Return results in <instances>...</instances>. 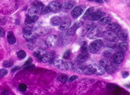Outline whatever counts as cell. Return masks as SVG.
Wrapping results in <instances>:
<instances>
[{
    "mask_svg": "<svg viewBox=\"0 0 130 95\" xmlns=\"http://www.w3.org/2000/svg\"><path fill=\"white\" fill-rule=\"evenodd\" d=\"M34 57L36 58V59H37L38 61H41V58L42 57H43V55H41L40 53H39L36 52H34Z\"/></svg>",
    "mask_w": 130,
    "mask_h": 95,
    "instance_id": "cell-38",
    "label": "cell"
},
{
    "mask_svg": "<svg viewBox=\"0 0 130 95\" xmlns=\"http://www.w3.org/2000/svg\"><path fill=\"white\" fill-rule=\"evenodd\" d=\"M105 15V13L101 11H97L93 12L88 15L87 18L91 21H97Z\"/></svg>",
    "mask_w": 130,
    "mask_h": 95,
    "instance_id": "cell-9",
    "label": "cell"
},
{
    "mask_svg": "<svg viewBox=\"0 0 130 95\" xmlns=\"http://www.w3.org/2000/svg\"><path fill=\"white\" fill-rule=\"evenodd\" d=\"M94 8L93 7H89V8H88V10L86 11V12H85V13H84V18H86V17L87 18L89 15H90V13L94 11Z\"/></svg>",
    "mask_w": 130,
    "mask_h": 95,
    "instance_id": "cell-36",
    "label": "cell"
},
{
    "mask_svg": "<svg viewBox=\"0 0 130 95\" xmlns=\"http://www.w3.org/2000/svg\"><path fill=\"white\" fill-rule=\"evenodd\" d=\"M17 55L20 59H24L26 56V53L24 50H20L17 53Z\"/></svg>",
    "mask_w": 130,
    "mask_h": 95,
    "instance_id": "cell-30",
    "label": "cell"
},
{
    "mask_svg": "<svg viewBox=\"0 0 130 95\" xmlns=\"http://www.w3.org/2000/svg\"><path fill=\"white\" fill-rule=\"evenodd\" d=\"M70 55V50H67V51L64 53L63 54V58L65 59H69Z\"/></svg>",
    "mask_w": 130,
    "mask_h": 95,
    "instance_id": "cell-40",
    "label": "cell"
},
{
    "mask_svg": "<svg viewBox=\"0 0 130 95\" xmlns=\"http://www.w3.org/2000/svg\"><path fill=\"white\" fill-rule=\"evenodd\" d=\"M38 16H31L28 15L26 18V20H25V24L27 26H31L32 24L35 23L38 20Z\"/></svg>",
    "mask_w": 130,
    "mask_h": 95,
    "instance_id": "cell-14",
    "label": "cell"
},
{
    "mask_svg": "<svg viewBox=\"0 0 130 95\" xmlns=\"http://www.w3.org/2000/svg\"><path fill=\"white\" fill-rule=\"evenodd\" d=\"M113 60L116 63L120 64L123 62L124 60V55L122 52H117L113 56Z\"/></svg>",
    "mask_w": 130,
    "mask_h": 95,
    "instance_id": "cell-12",
    "label": "cell"
},
{
    "mask_svg": "<svg viewBox=\"0 0 130 95\" xmlns=\"http://www.w3.org/2000/svg\"><path fill=\"white\" fill-rule=\"evenodd\" d=\"M82 52L87 53L88 52V44L86 41H84L82 46Z\"/></svg>",
    "mask_w": 130,
    "mask_h": 95,
    "instance_id": "cell-35",
    "label": "cell"
},
{
    "mask_svg": "<svg viewBox=\"0 0 130 95\" xmlns=\"http://www.w3.org/2000/svg\"><path fill=\"white\" fill-rule=\"evenodd\" d=\"M74 5L75 1H72V0H69V1H67L66 2H65L64 3L63 2V6L64 8V9L69 10L73 8V7L74 6Z\"/></svg>",
    "mask_w": 130,
    "mask_h": 95,
    "instance_id": "cell-21",
    "label": "cell"
},
{
    "mask_svg": "<svg viewBox=\"0 0 130 95\" xmlns=\"http://www.w3.org/2000/svg\"><path fill=\"white\" fill-rule=\"evenodd\" d=\"M107 30L111 31L115 33H117L118 31L121 30V27L117 23H112L108 24V26H107Z\"/></svg>",
    "mask_w": 130,
    "mask_h": 95,
    "instance_id": "cell-13",
    "label": "cell"
},
{
    "mask_svg": "<svg viewBox=\"0 0 130 95\" xmlns=\"http://www.w3.org/2000/svg\"><path fill=\"white\" fill-rule=\"evenodd\" d=\"M77 78H78V76H77V75H72V76H71L69 78L68 82H73V81H74L76 79H77Z\"/></svg>",
    "mask_w": 130,
    "mask_h": 95,
    "instance_id": "cell-42",
    "label": "cell"
},
{
    "mask_svg": "<svg viewBox=\"0 0 130 95\" xmlns=\"http://www.w3.org/2000/svg\"><path fill=\"white\" fill-rule=\"evenodd\" d=\"M32 30V27L31 26H27V25H26V26L24 28L23 30H22V33H23V34L24 33H26L31 31Z\"/></svg>",
    "mask_w": 130,
    "mask_h": 95,
    "instance_id": "cell-39",
    "label": "cell"
},
{
    "mask_svg": "<svg viewBox=\"0 0 130 95\" xmlns=\"http://www.w3.org/2000/svg\"><path fill=\"white\" fill-rule=\"evenodd\" d=\"M19 89L21 92H25L27 89V86L24 83L20 84L19 86Z\"/></svg>",
    "mask_w": 130,
    "mask_h": 95,
    "instance_id": "cell-37",
    "label": "cell"
},
{
    "mask_svg": "<svg viewBox=\"0 0 130 95\" xmlns=\"http://www.w3.org/2000/svg\"><path fill=\"white\" fill-rule=\"evenodd\" d=\"M88 55L87 53H82L78 56L77 60L79 62L83 63L88 59Z\"/></svg>",
    "mask_w": 130,
    "mask_h": 95,
    "instance_id": "cell-25",
    "label": "cell"
},
{
    "mask_svg": "<svg viewBox=\"0 0 130 95\" xmlns=\"http://www.w3.org/2000/svg\"><path fill=\"white\" fill-rule=\"evenodd\" d=\"M63 21V20L59 16L52 17L50 19V23L53 26H58L60 25Z\"/></svg>",
    "mask_w": 130,
    "mask_h": 95,
    "instance_id": "cell-18",
    "label": "cell"
},
{
    "mask_svg": "<svg viewBox=\"0 0 130 95\" xmlns=\"http://www.w3.org/2000/svg\"><path fill=\"white\" fill-rule=\"evenodd\" d=\"M8 73V71L5 68L0 69V78H2L6 76Z\"/></svg>",
    "mask_w": 130,
    "mask_h": 95,
    "instance_id": "cell-34",
    "label": "cell"
},
{
    "mask_svg": "<svg viewBox=\"0 0 130 95\" xmlns=\"http://www.w3.org/2000/svg\"><path fill=\"white\" fill-rule=\"evenodd\" d=\"M100 64L102 66L108 74H113L116 69L113 64L107 59H102L100 61Z\"/></svg>",
    "mask_w": 130,
    "mask_h": 95,
    "instance_id": "cell-1",
    "label": "cell"
},
{
    "mask_svg": "<svg viewBox=\"0 0 130 95\" xmlns=\"http://www.w3.org/2000/svg\"><path fill=\"white\" fill-rule=\"evenodd\" d=\"M128 75H129V73H128V72L125 71V72H123L122 73V77H123V78H127V77L128 76Z\"/></svg>",
    "mask_w": 130,
    "mask_h": 95,
    "instance_id": "cell-45",
    "label": "cell"
},
{
    "mask_svg": "<svg viewBox=\"0 0 130 95\" xmlns=\"http://www.w3.org/2000/svg\"><path fill=\"white\" fill-rule=\"evenodd\" d=\"M52 28L49 26L40 27H38L35 30V33L38 36H46L52 33Z\"/></svg>",
    "mask_w": 130,
    "mask_h": 95,
    "instance_id": "cell-8",
    "label": "cell"
},
{
    "mask_svg": "<svg viewBox=\"0 0 130 95\" xmlns=\"http://www.w3.org/2000/svg\"><path fill=\"white\" fill-rule=\"evenodd\" d=\"M83 25V22L82 21H78L76 22L71 27L68 28L67 29V31L66 33V35L67 36L69 37V36H73L75 35V34L77 31L78 29H79L80 27H81Z\"/></svg>",
    "mask_w": 130,
    "mask_h": 95,
    "instance_id": "cell-5",
    "label": "cell"
},
{
    "mask_svg": "<svg viewBox=\"0 0 130 95\" xmlns=\"http://www.w3.org/2000/svg\"><path fill=\"white\" fill-rule=\"evenodd\" d=\"M103 33L102 29L100 27H95L94 29H93L90 31L88 33L87 35L88 38L90 39H95L98 38H100L102 36Z\"/></svg>",
    "mask_w": 130,
    "mask_h": 95,
    "instance_id": "cell-6",
    "label": "cell"
},
{
    "mask_svg": "<svg viewBox=\"0 0 130 95\" xmlns=\"http://www.w3.org/2000/svg\"><path fill=\"white\" fill-rule=\"evenodd\" d=\"M102 36H103V38L106 39V40L109 42H112V43L117 42L119 40V39H118L116 34L109 30H107L103 32Z\"/></svg>",
    "mask_w": 130,
    "mask_h": 95,
    "instance_id": "cell-4",
    "label": "cell"
},
{
    "mask_svg": "<svg viewBox=\"0 0 130 95\" xmlns=\"http://www.w3.org/2000/svg\"><path fill=\"white\" fill-rule=\"evenodd\" d=\"M93 1L97 3H99V4H103L104 3L103 0H93Z\"/></svg>",
    "mask_w": 130,
    "mask_h": 95,
    "instance_id": "cell-46",
    "label": "cell"
},
{
    "mask_svg": "<svg viewBox=\"0 0 130 95\" xmlns=\"http://www.w3.org/2000/svg\"><path fill=\"white\" fill-rule=\"evenodd\" d=\"M63 1L61 0H55L50 2L47 7H49L51 11L54 12H57L60 10L61 7H63Z\"/></svg>",
    "mask_w": 130,
    "mask_h": 95,
    "instance_id": "cell-3",
    "label": "cell"
},
{
    "mask_svg": "<svg viewBox=\"0 0 130 95\" xmlns=\"http://www.w3.org/2000/svg\"><path fill=\"white\" fill-rule=\"evenodd\" d=\"M24 67H25L24 68H25V69H30V68H34V67H35V66L34 64H29V65H27V66H24Z\"/></svg>",
    "mask_w": 130,
    "mask_h": 95,
    "instance_id": "cell-44",
    "label": "cell"
},
{
    "mask_svg": "<svg viewBox=\"0 0 130 95\" xmlns=\"http://www.w3.org/2000/svg\"><path fill=\"white\" fill-rule=\"evenodd\" d=\"M32 62V59L31 58H29V59H28V60L26 61V63H25L24 64V66H27V65H29V64H31Z\"/></svg>",
    "mask_w": 130,
    "mask_h": 95,
    "instance_id": "cell-43",
    "label": "cell"
},
{
    "mask_svg": "<svg viewBox=\"0 0 130 95\" xmlns=\"http://www.w3.org/2000/svg\"><path fill=\"white\" fill-rule=\"evenodd\" d=\"M71 20L69 19H66L64 21H62L61 24L60 25V27H59V29H60L62 31H64L67 30L68 28L71 25Z\"/></svg>",
    "mask_w": 130,
    "mask_h": 95,
    "instance_id": "cell-16",
    "label": "cell"
},
{
    "mask_svg": "<svg viewBox=\"0 0 130 95\" xmlns=\"http://www.w3.org/2000/svg\"><path fill=\"white\" fill-rule=\"evenodd\" d=\"M53 59V55L52 53H45V54L43 55L41 58V61L44 63H49L52 61Z\"/></svg>",
    "mask_w": 130,
    "mask_h": 95,
    "instance_id": "cell-17",
    "label": "cell"
},
{
    "mask_svg": "<svg viewBox=\"0 0 130 95\" xmlns=\"http://www.w3.org/2000/svg\"><path fill=\"white\" fill-rule=\"evenodd\" d=\"M117 36L119 39L121 40L125 41L127 39V33L125 30H120L116 33Z\"/></svg>",
    "mask_w": 130,
    "mask_h": 95,
    "instance_id": "cell-20",
    "label": "cell"
},
{
    "mask_svg": "<svg viewBox=\"0 0 130 95\" xmlns=\"http://www.w3.org/2000/svg\"><path fill=\"white\" fill-rule=\"evenodd\" d=\"M23 36L25 40L28 41H30L35 40L36 38H38V35L36 34L35 32H33L32 31H31L24 33Z\"/></svg>",
    "mask_w": 130,
    "mask_h": 95,
    "instance_id": "cell-11",
    "label": "cell"
},
{
    "mask_svg": "<svg viewBox=\"0 0 130 95\" xmlns=\"http://www.w3.org/2000/svg\"><path fill=\"white\" fill-rule=\"evenodd\" d=\"M103 42L100 39L95 40L89 45V46L88 48V50L92 53V54H95L97 53L99 50H100L101 47L103 46Z\"/></svg>",
    "mask_w": 130,
    "mask_h": 95,
    "instance_id": "cell-2",
    "label": "cell"
},
{
    "mask_svg": "<svg viewBox=\"0 0 130 95\" xmlns=\"http://www.w3.org/2000/svg\"><path fill=\"white\" fill-rule=\"evenodd\" d=\"M5 36V31L2 27H0V37H4Z\"/></svg>",
    "mask_w": 130,
    "mask_h": 95,
    "instance_id": "cell-41",
    "label": "cell"
},
{
    "mask_svg": "<svg viewBox=\"0 0 130 95\" xmlns=\"http://www.w3.org/2000/svg\"><path fill=\"white\" fill-rule=\"evenodd\" d=\"M87 1H93V0H87Z\"/></svg>",
    "mask_w": 130,
    "mask_h": 95,
    "instance_id": "cell-48",
    "label": "cell"
},
{
    "mask_svg": "<svg viewBox=\"0 0 130 95\" xmlns=\"http://www.w3.org/2000/svg\"><path fill=\"white\" fill-rule=\"evenodd\" d=\"M83 12V9L80 7H75L71 11V15L73 18H77Z\"/></svg>",
    "mask_w": 130,
    "mask_h": 95,
    "instance_id": "cell-15",
    "label": "cell"
},
{
    "mask_svg": "<svg viewBox=\"0 0 130 95\" xmlns=\"http://www.w3.org/2000/svg\"><path fill=\"white\" fill-rule=\"evenodd\" d=\"M54 65L56 68L60 70H65V62L62 60H56L54 62Z\"/></svg>",
    "mask_w": 130,
    "mask_h": 95,
    "instance_id": "cell-22",
    "label": "cell"
},
{
    "mask_svg": "<svg viewBox=\"0 0 130 95\" xmlns=\"http://www.w3.org/2000/svg\"><path fill=\"white\" fill-rule=\"evenodd\" d=\"M32 5L34 6H35L36 8H38V9H40V8L44 5L41 2L38 1H35L34 2Z\"/></svg>",
    "mask_w": 130,
    "mask_h": 95,
    "instance_id": "cell-31",
    "label": "cell"
},
{
    "mask_svg": "<svg viewBox=\"0 0 130 95\" xmlns=\"http://www.w3.org/2000/svg\"><path fill=\"white\" fill-rule=\"evenodd\" d=\"M59 38L57 35H50L48 36L46 39V44L48 46L55 48L59 44Z\"/></svg>",
    "mask_w": 130,
    "mask_h": 95,
    "instance_id": "cell-7",
    "label": "cell"
},
{
    "mask_svg": "<svg viewBox=\"0 0 130 95\" xmlns=\"http://www.w3.org/2000/svg\"><path fill=\"white\" fill-rule=\"evenodd\" d=\"M7 41L10 44H14L16 43V39L12 31H9L7 34Z\"/></svg>",
    "mask_w": 130,
    "mask_h": 95,
    "instance_id": "cell-23",
    "label": "cell"
},
{
    "mask_svg": "<svg viewBox=\"0 0 130 95\" xmlns=\"http://www.w3.org/2000/svg\"><path fill=\"white\" fill-rule=\"evenodd\" d=\"M65 70H69L71 71L73 69V64L72 63L69 62V61H67L65 62Z\"/></svg>",
    "mask_w": 130,
    "mask_h": 95,
    "instance_id": "cell-29",
    "label": "cell"
},
{
    "mask_svg": "<svg viewBox=\"0 0 130 95\" xmlns=\"http://www.w3.org/2000/svg\"><path fill=\"white\" fill-rule=\"evenodd\" d=\"M68 78L67 75H60V76L59 77L58 80L61 83H66L67 81Z\"/></svg>",
    "mask_w": 130,
    "mask_h": 95,
    "instance_id": "cell-33",
    "label": "cell"
},
{
    "mask_svg": "<svg viewBox=\"0 0 130 95\" xmlns=\"http://www.w3.org/2000/svg\"><path fill=\"white\" fill-rule=\"evenodd\" d=\"M104 1H105V2H108V0H104Z\"/></svg>",
    "mask_w": 130,
    "mask_h": 95,
    "instance_id": "cell-47",
    "label": "cell"
},
{
    "mask_svg": "<svg viewBox=\"0 0 130 95\" xmlns=\"http://www.w3.org/2000/svg\"><path fill=\"white\" fill-rule=\"evenodd\" d=\"M40 10H41V13L43 14L48 13L50 12V11H51L49 8V7H48L47 6H44V5L40 8Z\"/></svg>",
    "mask_w": 130,
    "mask_h": 95,
    "instance_id": "cell-32",
    "label": "cell"
},
{
    "mask_svg": "<svg viewBox=\"0 0 130 95\" xmlns=\"http://www.w3.org/2000/svg\"><path fill=\"white\" fill-rule=\"evenodd\" d=\"M118 48H119V49L121 52H122V53H125L127 50V43L126 42H122L119 44Z\"/></svg>",
    "mask_w": 130,
    "mask_h": 95,
    "instance_id": "cell-27",
    "label": "cell"
},
{
    "mask_svg": "<svg viewBox=\"0 0 130 95\" xmlns=\"http://www.w3.org/2000/svg\"><path fill=\"white\" fill-rule=\"evenodd\" d=\"M91 66L93 68V69H94V74L98 75H102L105 73V69H104V68L100 64L94 63L91 64Z\"/></svg>",
    "mask_w": 130,
    "mask_h": 95,
    "instance_id": "cell-10",
    "label": "cell"
},
{
    "mask_svg": "<svg viewBox=\"0 0 130 95\" xmlns=\"http://www.w3.org/2000/svg\"><path fill=\"white\" fill-rule=\"evenodd\" d=\"M92 26V24L91 23H87V24L84 25V26L82 30L81 33V36H84L86 35V34L88 31L90 29V27Z\"/></svg>",
    "mask_w": 130,
    "mask_h": 95,
    "instance_id": "cell-26",
    "label": "cell"
},
{
    "mask_svg": "<svg viewBox=\"0 0 130 95\" xmlns=\"http://www.w3.org/2000/svg\"><path fill=\"white\" fill-rule=\"evenodd\" d=\"M40 14V11L38 8L35 6L30 7L28 10V15L31 16H38Z\"/></svg>",
    "mask_w": 130,
    "mask_h": 95,
    "instance_id": "cell-19",
    "label": "cell"
},
{
    "mask_svg": "<svg viewBox=\"0 0 130 95\" xmlns=\"http://www.w3.org/2000/svg\"><path fill=\"white\" fill-rule=\"evenodd\" d=\"M13 64V61L12 60H5L3 63V66L5 68H9Z\"/></svg>",
    "mask_w": 130,
    "mask_h": 95,
    "instance_id": "cell-28",
    "label": "cell"
},
{
    "mask_svg": "<svg viewBox=\"0 0 130 95\" xmlns=\"http://www.w3.org/2000/svg\"><path fill=\"white\" fill-rule=\"evenodd\" d=\"M111 21V19L109 17H103L99 20L98 23L101 25H106L109 24Z\"/></svg>",
    "mask_w": 130,
    "mask_h": 95,
    "instance_id": "cell-24",
    "label": "cell"
}]
</instances>
